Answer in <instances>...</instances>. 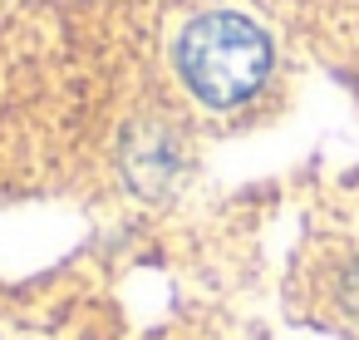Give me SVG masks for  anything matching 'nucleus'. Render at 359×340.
Here are the masks:
<instances>
[{
	"instance_id": "f257e3e1",
	"label": "nucleus",
	"mask_w": 359,
	"mask_h": 340,
	"mask_svg": "<svg viewBox=\"0 0 359 340\" xmlns=\"http://www.w3.org/2000/svg\"><path fill=\"white\" fill-rule=\"evenodd\" d=\"M177 65H182L187 89L202 104L226 109L261 89V79L271 70V45L241 15H202L197 25H187V35L177 45Z\"/></svg>"
}]
</instances>
